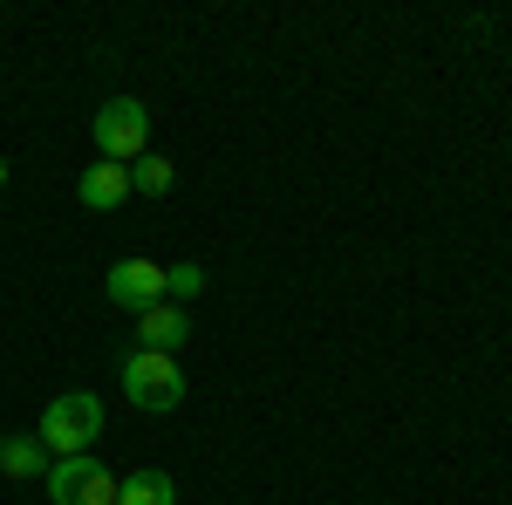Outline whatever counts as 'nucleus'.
Wrapping results in <instances>:
<instances>
[{
  "instance_id": "f257e3e1",
  "label": "nucleus",
  "mask_w": 512,
  "mask_h": 505,
  "mask_svg": "<svg viewBox=\"0 0 512 505\" xmlns=\"http://www.w3.org/2000/svg\"><path fill=\"white\" fill-rule=\"evenodd\" d=\"M35 437H41L48 458H82V451L103 437V403H96L89 389H69V396H55V403L41 410Z\"/></svg>"
},
{
  "instance_id": "f03ea898",
  "label": "nucleus",
  "mask_w": 512,
  "mask_h": 505,
  "mask_svg": "<svg viewBox=\"0 0 512 505\" xmlns=\"http://www.w3.org/2000/svg\"><path fill=\"white\" fill-rule=\"evenodd\" d=\"M123 396H130L137 410L164 417V410L185 403V369H178L171 355H158V349H137L130 362H123Z\"/></svg>"
},
{
  "instance_id": "7ed1b4c3",
  "label": "nucleus",
  "mask_w": 512,
  "mask_h": 505,
  "mask_svg": "<svg viewBox=\"0 0 512 505\" xmlns=\"http://www.w3.org/2000/svg\"><path fill=\"white\" fill-rule=\"evenodd\" d=\"M144 144H151V110L137 96H110L96 110V151L110 157V164H137Z\"/></svg>"
},
{
  "instance_id": "20e7f679",
  "label": "nucleus",
  "mask_w": 512,
  "mask_h": 505,
  "mask_svg": "<svg viewBox=\"0 0 512 505\" xmlns=\"http://www.w3.org/2000/svg\"><path fill=\"white\" fill-rule=\"evenodd\" d=\"M48 492H55V505H117V478L82 451V458L48 465Z\"/></svg>"
},
{
  "instance_id": "39448f33",
  "label": "nucleus",
  "mask_w": 512,
  "mask_h": 505,
  "mask_svg": "<svg viewBox=\"0 0 512 505\" xmlns=\"http://www.w3.org/2000/svg\"><path fill=\"white\" fill-rule=\"evenodd\" d=\"M103 287H110V301H117V308L144 314V308H158V301H164V267H158V260H144V253H137V260H117Z\"/></svg>"
},
{
  "instance_id": "423d86ee",
  "label": "nucleus",
  "mask_w": 512,
  "mask_h": 505,
  "mask_svg": "<svg viewBox=\"0 0 512 505\" xmlns=\"http://www.w3.org/2000/svg\"><path fill=\"white\" fill-rule=\"evenodd\" d=\"M76 198L89 205V212H117L123 198H130V164H110V157L89 164V171L76 178Z\"/></svg>"
},
{
  "instance_id": "0eeeda50",
  "label": "nucleus",
  "mask_w": 512,
  "mask_h": 505,
  "mask_svg": "<svg viewBox=\"0 0 512 505\" xmlns=\"http://www.w3.org/2000/svg\"><path fill=\"white\" fill-rule=\"evenodd\" d=\"M185 335H192V321H185V308H171V301H158V308L137 314V342H144V349L171 355L178 342H185Z\"/></svg>"
},
{
  "instance_id": "6e6552de",
  "label": "nucleus",
  "mask_w": 512,
  "mask_h": 505,
  "mask_svg": "<svg viewBox=\"0 0 512 505\" xmlns=\"http://www.w3.org/2000/svg\"><path fill=\"white\" fill-rule=\"evenodd\" d=\"M171 499H178L171 471H130V478H117V505H171Z\"/></svg>"
},
{
  "instance_id": "1a4fd4ad",
  "label": "nucleus",
  "mask_w": 512,
  "mask_h": 505,
  "mask_svg": "<svg viewBox=\"0 0 512 505\" xmlns=\"http://www.w3.org/2000/svg\"><path fill=\"white\" fill-rule=\"evenodd\" d=\"M0 471H7V478H48L41 437H0Z\"/></svg>"
},
{
  "instance_id": "9d476101",
  "label": "nucleus",
  "mask_w": 512,
  "mask_h": 505,
  "mask_svg": "<svg viewBox=\"0 0 512 505\" xmlns=\"http://www.w3.org/2000/svg\"><path fill=\"white\" fill-rule=\"evenodd\" d=\"M171 185H178V171H171V157L144 151L137 164H130V192H144V198H164Z\"/></svg>"
},
{
  "instance_id": "9b49d317",
  "label": "nucleus",
  "mask_w": 512,
  "mask_h": 505,
  "mask_svg": "<svg viewBox=\"0 0 512 505\" xmlns=\"http://www.w3.org/2000/svg\"><path fill=\"white\" fill-rule=\"evenodd\" d=\"M198 287H205V267H198V260H178V267H164V301H171V308H185Z\"/></svg>"
}]
</instances>
